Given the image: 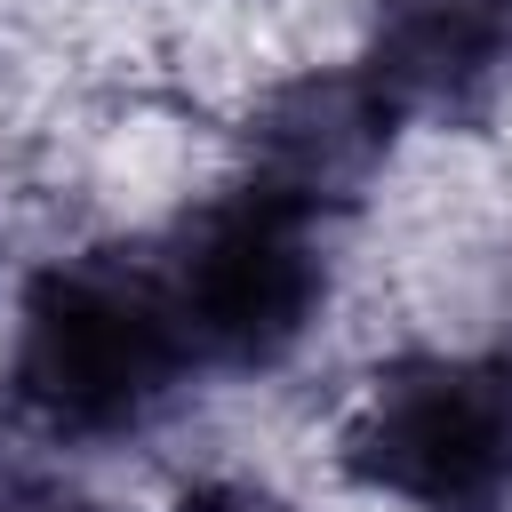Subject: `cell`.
Masks as SVG:
<instances>
[{"mask_svg": "<svg viewBox=\"0 0 512 512\" xmlns=\"http://www.w3.org/2000/svg\"><path fill=\"white\" fill-rule=\"evenodd\" d=\"M192 344L152 264L80 256L32 280L24 336H16V392L48 432L104 440L144 424L184 384Z\"/></svg>", "mask_w": 512, "mask_h": 512, "instance_id": "cell-1", "label": "cell"}, {"mask_svg": "<svg viewBox=\"0 0 512 512\" xmlns=\"http://www.w3.org/2000/svg\"><path fill=\"white\" fill-rule=\"evenodd\" d=\"M344 472L416 512H512V352L384 368L344 424Z\"/></svg>", "mask_w": 512, "mask_h": 512, "instance_id": "cell-2", "label": "cell"}, {"mask_svg": "<svg viewBox=\"0 0 512 512\" xmlns=\"http://www.w3.org/2000/svg\"><path fill=\"white\" fill-rule=\"evenodd\" d=\"M176 328L192 344V360L216 368H272L320 304V256H312V208L272 192V184H240L216 208H200L168 264H152Z\"/></svg>", "mask_w": 512, "mask_h": 512, "instance_id": "cell-3", "label": "cell"}, {"mask_svg": "<svg viewBox=\"0 0 512 512\" xmlns=\"http://www.w3.org/2000/svg\"><path fill=\"white\" fill-rule=\"evenodd\" d=\"M512 72V0H392L360 80L392 120L464 112Z\"/></svg>", "mask_w": 512, "mask_h": 512, "instance_id": "cell-4", "label": "cell"}, {"mask_svg": "<svg viewBox=\"0 0 512 512\" xmlns=\"http://www.w3.org/2000/svg\"><path fill=\"white\" fill-rule=\"evenodd\" d=\"M384 136H392V112L360 72L296 80V88L272 96V112L256 128V184H272V192H288L320 216L328 200H344L368 176Z\"/></svg>", "mask_w": 512, "mask_h": 512, "instance_id": "cell-5", "label": "cell"}, {"mask_svg": "<svg viewBox=\"0 0 512 512\" xmlns=\"http://www.w3.org/2000/svg\"><path fill=\"white\" fill-rule=\"evenodd\" d=\"M176 512H296V504H280L272 488H248V480H208V488H192Z\"/></svg>", "mask_w": 512, "mask_h": 512, "instance_id": "cell-6", "label": "cell"}, {"mask_svg": "<svg viewBox=\"0 0 512 512\" xmlns=\"http://www.w3.org/2000/svg\"><path fill=\"white\" fill-rule=\"evenodd\" d=\"M0 512H88V496H72L56 480H16V488H0Z\"/></svg>", "mask_w": 512, "mask_h": 512, "instance_id": "cell-7", "label": "cell"}]
</instances>
